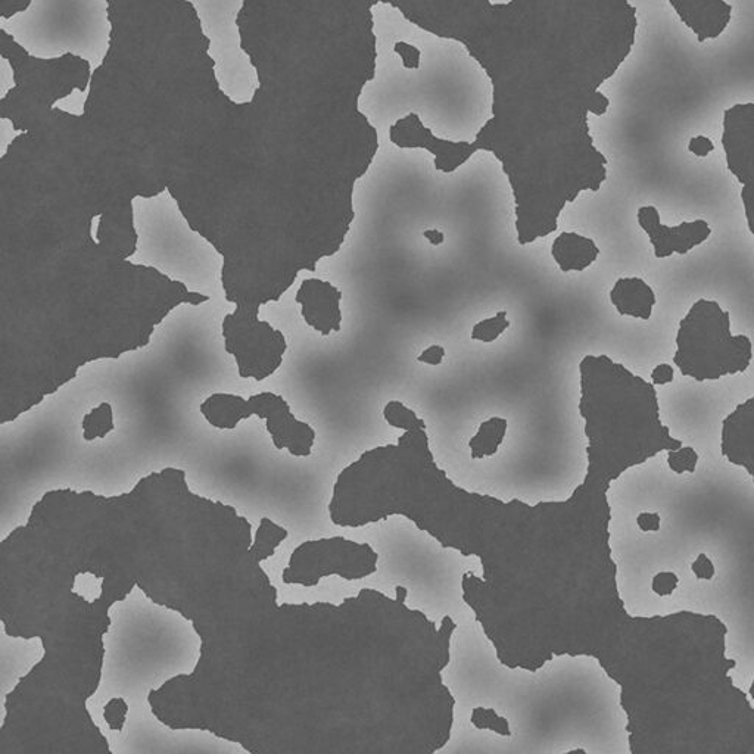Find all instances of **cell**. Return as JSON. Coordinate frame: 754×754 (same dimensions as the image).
<instances>
[{
    "instance_id": "obj_1",
    "label": "cell",
    "mask_w": 754,
    "mask_h": 754,
    "mask_svg": "<svg viewBox=\"0 0 754 754\" xmlns=\"http://www.w3.org/2000/svg\"><path fill=\"white\" fill-rule=\"evenodd\" d=\"M638 479V616L693 612L728 629L735 679L754 676V481L706 470L691 445Z\"/></svg>"
},
{
    "instance_id": "obj_2",
    "label": "cell",
    "mask_w": 754,
    "mask_h": 754,
    "mask_svg": "<svg viewBox=\"0 0 754 754\" xmlns=\"http://www.w3.org/2000/svg\"><path fill=\"white\" fill-rule=\"evenodd\" d=\"M0 30L31 58L83 59L90 76L104 65L111 49L108 0H30L27 8L3 15Z\"/></svg>"
},
{
    "instance_id": "obj_3",
    "label": "cell",
    "mask_w": 754,
    "mask_h": 754,
    "mask_svg": "<svg viewBox=\"0 0 754 754\" xmlns=\"http://www.w3.org/2000/svg\"><path fill=\"white\" fill-rule=\"evenodd\" d=\"M675 342V366L699 383L738 375L752 366V339L732 335L731 314L712 299L694 302L679 322Z\"/></svg>"
},
{
    "instance_id": "obj_4",
    "label": "cell",
    "mask_w": 754,
    "mask_h": 754,
    "mask_svg": "<svg viewBox=\"0 0 754 754\" xmlns=\"http://www.w3.org/2000/svg\"><path fill=\"white\" fill-rule=\"evenodd\" d=\"M722 146L728 170L741 185L747 227L754 236V104H738L725 111ZM719 454L741 467L754 481V395L725 417Z\"/></svg>"
},
{
    "instance_id": "obj_5",
    "label": "cell",
    "mask_w": 754,
    "mask_h": 754,
    "mask_svg": "<svg viewBox=\"0 0 754 754\" xmlns=\"http://www.w3.org/2000/svg\"><path fill=\"white\" fill-rule=\"evenodd\" d=\"M199 20L208 42L207 55L213 61L218 90L232 104L243 107L254 101L260 90V74L251 55L243 48L239 15L246 0H186Z\"/></svg>"
},
{
    "instance_id": "obj_6",
    "label": "cell",
    "mask_w": 754,
    "mask_h": 754,
    "mask_svg": "<svg viewBox=\"0 0 754 754\" xmlns=\"http://www.w3.org/2000/svg\"><path fill=\"white\" fill-rule=\"evenodd\" d=\"M202 416L213 428L233 431L242 420L251 416L266 420L267 431L277 450L288 448L295 457L311 454L316 431L292 414L285 398L273 392H260L246 398L233 394H213L201 404Z\"/></svg>"
},
{
    "instance_id": "obj_7",
    "label": "cell",
    "mask_w": 754,
    "mask_h": 754,
    "mask_svg": "<svg viewBox=\"0 0 754 754\" xmlns=\"http://www.w3.org/2000/svg\"><path fill=\"white\" fill-rule=\"evenodd\" d=\"M401 12L414 26L458 40L478 30L494 9L491 0H379Z\"/></svg>"
},
{
    "instance_id": "obj_8",
    "label": "cell",
    "mask_w": 754,
    "mask_h": 754,
    "mask_svg": "<svg viewBox=\"0 0 754 754\" xmlns=\"http://www.w3.org/2000/svg\"><path fill=\"white\" fill-rule=\"evenodd\" d=\"M637 221L653 246L654 257L659 260L672 257L674 254L687 255L712 236V227L704 220L684 221L678 226H666L660 220L659 210L653 205L638 208Z\"/></svg>"
},
{
    "instance_id": "obj_9",
    "label": "cell",
    "mask_w": 754,
    "mask_h": 754,
    "mask_svg": "<svg viewBox=\"0 0 754 754\" xmlns=\"http://www.w3.org/2000/svg\"><path fill=\"white\" fill-rule=\"evenodd\" d=\"M295 301L301 305L304 322L320 335L341 332L342 292L335 285L317 277L302 280Z\"/></svg>"
},
{
    "instance_id": "obj_10",
    "label": "cell",
    "mask_w": 754,
    "mask_h": 754,
    "mask_svg": "<svg viewBox=\"0 0 754 754\" xmlns=\"http://www.w3.org/2000/svg\"><path fill=\"white\" fill-rule=\"evenodd\" d=\"M685 26L696 33L699 42L716 39L731 21L732 6L725 0H669Z\"/></svg>"
},
{
    "instance_id": "obj_11",
    "label": "cell",
    "mask_w": 754,
    "mask_h": 754,
    "mask_svg": "<svg viewBox=\"0 0 754 754\" xmlns=\"http://www.w3.org/2000/svg\"><path fill=\"white\" fill-rule=\"evenodd\" d=\"M610 301L620 316L648 322L653 316L657 297L641 277H620L610 291Z\"/></svg>"
},
{
    "instance_id": "obj_12",
    "label": "cell",
    "mask_w": 754,
    "mask_h": 754,
    "mask_svg": "<svg viewBox=\"0 0 754 754\" xmlns=\"http://www.w3.org/2000/svg\"><path fill=\"white\" fill-rule=\"evenodd\" d=\"M551 255L563 273H581L598 260L600 248L587 236L576 232H562L554 239Z\"/></svg>"
},
{
    "instance_id": "obj_13",
    "label": "cell",
    "mask_w": 754,
    "mask_h": 754,
    "mask_svg": "<svg viewBox=\"0 0 754 754\" xmlns=\"http://www.w3.org/2000/svg\"><path fill=\"white\" fill-rule=\"evenodd\" d=\"M507 428H509V422L503 417H491L481 423L478 432L469 442L473 460H482V458L497 454L498 448L506 438Z\"/></svg>"
},
{
    "instance_id": "obj_14",
    "label": "cell",
    "mask_w": 754,
    "mask_h": 754,
    "mask_svg": "<svg viewBox=\"0 0 754 754\" xmlns=\"http://www.w3.org/2000/svg\"><path fill=\"white\" fill-rule=\"evenodd\" d=\"M81 426H83L84 441L90 442L95 441L96 438H107V435L115 429L112 405L102 403L93 408L90 413L84 414Z\"/></svg>"
},
{
    "instance_id": "obj_15",
    "label": "cell",
    "mask_w": 754,
    "mask_h": 754,
    "mask_svg": "<svg viewBox=\"0 0 754 754\" xmlns=\"http://www.w3.org/2000/svg\"><path fill=\"white\" fill-rule=\"evenodd\" d=\"M509 316L507 311H500L495 316L488 317V319L481 320L473 326L472 339L473 341L482 342V344H492L497 341L500 336L504 335L507 329L510 327Z\"/></svg>"
},
{
    "instance_id": "obj_16",
    "label": "cell",
    "mask_w": 754,
    "mask_h": 754,
    "mask_svg": "<svg viewBox=\"0 0 754 754\" xmlns=\"http://www.w3.org/2000/svg\"><path fill=\"white\" fill-rule=\"evenodd\" d=\"M472 724L478 729H491L497 734L510 737L509 721L497 715L494 709H485V707H475L472 712Z\"/></svg>"
},
{
    "instance_id": "obj_17",
    "label": "cell",
    "mask_w": 754,
    "mask_h": 754,
    "mask_svg": "<svg viewBox=\"0 0 754 754\" xmlns=\"http://www.w3.org/2000/svg\"><path fill=\"white\" fill-rule=\"evenodd\" d=\"M129 713V704L123 697H114L104 706V719L111 731H123L126 725V716Z\"/></svg>"
},
{
    "instance_id": "obj_18",
    "label": "cell",
    "mask_w": 754,
    "mask_h": 754,
    "mask_svg": "<svg viewBox=\"0 0 754 754\" xmlns=\"http://www.w3.org/2000/svg\"><path fill=\"white\" fill-rule=\"evenodd\" d=\"M14 87V68L9 59L3 56L2 67H0V98L5 99Z\"/></svg>"
},
{
    "instance_id": "obj_19",
    "label": "cell",
    "mask_w": 754,
    "mask_h": 754,
    "mask_svg": "<svg viewBox=\"0 0 754 754\" xmlns=\"http://www.w3.org/2000/svg\"><path fill=\"white\" fill-rule=\"evenodd\" d=\"M688 151L696 155V157L707 158L715 151V143L712 142L710 137L694 136L691 137L690 143H688Z\"/></svg>"
},
{
    "instance_id": "obj_20",
    "label": "cell",
    "mask_w": 754,
    "mask_h": 754,
    "mask_svg": "<svg viewBox=\"0 0 754 754\" xmlns=\"http://www.w3.org/2000/svg\"><path fill=\"white\" fill-rule=\"evenodd\" d=\"M675 369L668 363L659 364L651 372V382L654 386H665L674 382Z\"/></svg>"
},
{
    "instance_id": "obj_21",
    "label": "cell",
    "mask_w": 754,
    "mask_h": 754,
    "mask_svg": "<svg viewBox=\"0 0 754 754\" xmlns=\"http://www.w3.org/2000/svg\"><path fill=\"white\" fill-rule=\"evenodd\" d=\"M444 360L445 348L441 347V345H431V347L426 348V350L417 357L419 363L428 364V366L433 367L441 366V364L444 363Z\"/></svg>"
},
{
    "instance_id": "obj_22",
    "label": "cell",
    "mask_w": 754,
    "mask_h": 754,
    "mask_svg": "<svg viewBox=\"0 0 754 754\" xmlns=\"http://www.w3.org/2000/svg\"><path fill=\"white\" fill-rule=\"evenodd\" d=\"M423 236L428 239V242L433 246L442 245L445 242V235L441 230L429 229L423 232Z\"/></svg>"
},
{
    "instance_id": "obj_23",
    "label": "cell",
    "mask_w": 754,
    "mask_h": 754,
    "mask_svg": "<svg viewBox=\"0 0 754 754\" xmlns=\"http://www.w3.org/2000/svg\"><path fill=\"white\" fill-rule=\"evenodd\" d=\"M395 594H397L398 603L404 604V601L407 600L408 591L404 587H397L395 588Z\"/></svg>"
},
{
    "instance_id": "obj_24",
    "label": "cell",
    "mask_w": 754,
    "mask_h": 754,
    "mask_svg": "<svg viewBox=\"0 0 754 754\" xmlns=\"http://www.w3.org/2000/svg\"><path fill=\"white\" fill-rule=\"evenodd\" d=\"M747 694H749L750 699L754 701V676L752 681H750V684L747 685Z\"/></svg>"
},
{
    "instance_id": "obj_25",
    "label": "cell",
    "mask_w": 754,
    "mask_h": 754,
    "mask_svg": "<svg viewBox=\"0 0 754 754\" xmlns=\"http://www.w3.org/2000/svg\"><path fill=\"white\" fill-rule=\"evenodd\" d=\"M514 11H516V0H514ZM513 15H514V12H513ZM512 18H513V17H512ZM510 21H512V20H510ZM509 24H510V23H509ZM509 24H507V26H509ZM491 37H492V36H491ZM488 40H489V39H488ZM484 43H485V42H484ZM484 43H482V45H484ZM473 54H475V52H473ZM473 54H472V55H473Z\"/></svg>"
},
{
    "instance_id": "obj_26",
    "label": "cell",
    "mask_w": 754,
    "mask_h": 754,
    "mask_svg": "<svg viewBox=\"0 0 754 754\" xmlns=\"http://www.w3.org/2000/svg\"><path fill=\"white\" fill-rule=\"evenodd\" d=\"M95 243H96V242H95ZM95 243H93V245H95ZM93 245H92V246H93ZM92 246H90V248H92ZM92 251H93V249H92ZM95 252H96V251H95ZM96 254H99V252H96ZM102 254H105V252H102ZM102 254H99V255H102ZM114 263H115V261H114ZM117 264H118V263H117ZM130 264H132V263H130ZM130 264H129V266H130ZM118 266H120V264H118ZM129 266H127V267H129Z\"/></svg>"
}]
</instances>
